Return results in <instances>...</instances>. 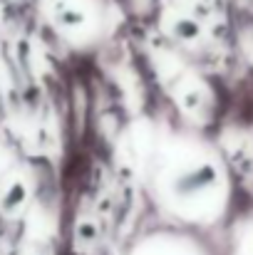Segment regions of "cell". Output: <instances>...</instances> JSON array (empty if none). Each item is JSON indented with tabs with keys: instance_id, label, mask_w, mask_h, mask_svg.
<instances>
[{
	"instance_id": "1",
	"label": "cell",
	"mask_w": 253,
	"mask_h": 255,
	"mask_svg": "<svg viewBox=\"0 0 253 255\" xmlns=\"http://www.w3.org/2000/svg\"><path fill=\"white\" fill-rule=\"evenodd\" d=\"M214 181H216V171L211 169V166H199V169H191V171H186V173H181L176 178V183H174V191L179 196L189 198V196H194V193L214 186Z\"/></svg>"
},
{
	"instance_id": "2",
	"label": "cell",
	"mask_w": 253,
	"mask_h": 255,
	"mask_svg": "<svg viewBox=\"0 0 253 255\" xmlns=\"http://www.w3.org/2000/svg\"><path fill=\"white\" fill-rule=\"evenodd\" d=\"M22 186H12L10 188V196H5V208H15L17 203H20V198H22Z\"/></svg>"
}]
</instances>
